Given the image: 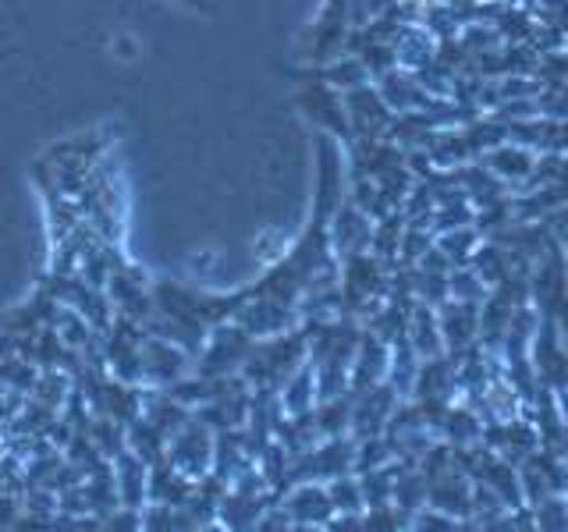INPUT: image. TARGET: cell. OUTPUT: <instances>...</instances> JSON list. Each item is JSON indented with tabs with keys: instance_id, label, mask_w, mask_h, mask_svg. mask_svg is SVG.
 <instances>
[{
	"instance_id": "cell-1",
	"label": "cell",
	"mask_w": 568,
	"mask_h": 532,
	"mask_svg": "<svg viewBox=\"0 0 568 532\" xmlns=\"http://www.w3.org/2000/svg\"><path fill=\"white\" fill-rule=\"evenodd\" d=\"M306 359H310V334L298 324L284 334L260 337L242 366V377L253 390H281V383Z\"/></svg>"
},
{
	"instance_id": "cell-2",
	"label": "cell",
	"mask_w": 568,
	"mask_h": 532,
	"mask_svg": "<svg viewBox=\"0 0 568 532\" xmlns=\"http://www.w3.org/2000/svg\"><path fill=\"white\" fill-rule=\"evenodd\" d=\"M253 348H256V337L245 327H239L235 319H227V324H217L206 334L200 355H195L192 372L195 377H231V372H242Z\"/></svg>"
},
{
	"instance_id": "cell-3",
	"label": "cell",
	"mask_w": 568,
	"mask_h": 532,
	"mask_svg": "<svg viewBox=\"0 0 568 532\" xmlns=\"http://www.w3.org/2000/svg\"><path fill=\"white\" fill-rule=\"evenodd\" d=\"M213 448H217V430L192 412L182 430L168 440V461L195 483L213 472Z\"/></svg>"
},
{
	"instance_id": "cell-4",
	"label": "cell",
	"mask_w": 568,
	"mask_h": 532,
	"mask_svg": "<svg viewBox=\"0 0 568 532\" xmlns=\"http://www.w3.org/2000/svg\"><path fill=\"white\" fill-rule=\"evenodd\" d=\"M348 124H352V142H373V139H387L390 124H395V111L387 106L384 93L373 82L352 85L342 93Z\"/></svg>"
},
{
	"instance_id": "cell-5",
	"label": "cell",
	"mask_w": 568,
	"mask_h": 532,
	"mask_svg": "<svg viewBox=\"0 0 568 532\" xmlns=\"http://www.w3.org/2000/svg\"><path fill=\"white\" fill-rule=\"evenodd\" d=\"M195 366V355L178 348L168 337L146 334L142 337V387L168 390L178 380H185Z\"/></svg>"
},
{
	"instance_id": "cell-6",
	"label": "cell",
	"mask_w": 568,
	"mask_h": 532,
	"mask_svg": "<svg viewBox=\"0 0 568 532\" xmlns=\"http://www.w3.org/2000/svg\"><path fill=\"white\" fill-rule=\"evenodd\" d=\"M106 295H111L118 316H129L135 324L146 327V319L156 309V295H153V280L132 263H121L106 277Z\"/></svg>"
},
{
	"instance_id": "cell-7",
	"label": "cell",
	"mask_w": 568,
	"mask_h": 532,
	"mask_svg": "<svg viewBox=\"0 0 568 532\" xmlns=\"http://www.w3.org/2000/svg\"><path fill=\"white\" fill-rule=\"evenodd\" d=\"M398 405H402V395L387 380L359 390V395H352V437L355 440L381 437Z\"/></svg>"
},
{
	"instance_id": "cell-8",
	"label": "cell",
	"mask_w": 568,
	"mask_h": 532,
	"mask_svg": "<svg viewBox=\"0 0 568 532\" xmlns=\"http://www.w3.org/2000/svg\"><path fill=\"white\" fill-rule=\"evenodd\" d=\"M558 324L555 319H544L537 324V334L529 341V366H532V377H537L540 387L550 390H568V355L558 345Z\"/></svg>"
},
{
	"instance_id": "cell-9",
	"label": "cell",
	"mask_w": 568,
	"mask_h": 532,
	"mask_svg": "<svg viewBox=\"0 0 568 532\" xmlns=\"http://www.w3.org/2000/svg\"><path fill=\"white\" fill-rule=\"evenodd\" d=\"M302 111L306 117L316 124L320 132L334 135L342 146H352V124H348V111H345V100H342V89L327 85L324 79H316L306 93H302Z\"/></svg>"
},
{
	"instance_id": "cell-10",
	"label": "cell",
	"mask_w": 568,
	"mask_h": 532,
	"mask_svg": "<svg viewBox=\"0 0 568 532\" xmlns=\"http://www.w3.org/2000/svg\"><path fill=\"white\" fill-rule=\"evenodd\" d=\"M373 227H377V221H373L359 203H352L348 195H345V203L334 209V217H331V224H327L334 256H337V259H348V256H355V253H369V245H373Z\"/></svg>"
},
{
	"instance_id": "cell-11",
	"label": "cell",
	"mask_w": 568,
	"mask_h": 532,
	"mask_svg": "<svg viewBox=\"0 0 568 532\" xmlns=\"http://www.w3.org/2000/svg\"><path fill=\"white\" fill-rule=\"evenodd\" d=\"M281 504L288 508L295 529H327V522L334 519V504H331L327 483H316V479L292 483L288 490L281 493Z\"/></svg>"
},
{
	"instance_id": "cell-12",
	"label": "cell",
	"mask_w": 568,
	"mask_h": 532,
	"mask_svg": "<svg viewBox=\"0 0 568 532\" xmlns=\"http://www.w3.org/2000/svg\"><path fill=\"white\" fill-rule=\"evenodd\" d=\"M440 334H444V351L458 359L462 351H469L479 341V301H462L448 298L444 306H437Z\"/></svg>"
},
{
	"instance_id": "cell-13",
	"label": "cell",
	"mask_w": 568,
	"mask_h": 532,
	"mask_svg": "<svg viewBox=\"0 0 568 532\" xmlns=\"http://www.w3.org/2000/svg\"><path fill=\"white\" fill-rule=\"evenodd\" d=\"M352 29V0H327L324 14L316 18L310 32V58L327 61L337 50H345V35Z\"/></svg>"
},
{
	"instance_id": "cell-14",
	"label": "cell",
	"mask_w": 568,
	"mask_h": 532,
	"mask_svg": "<svg viewBox=\"0 0 568 532\" xmlns=\"http://www.w3.org/2000/svg\"><path fill=\"white\" fill-rule=\"evenodd\" d=\"M114 469V487H118V501L121 508L142 511L150 501V466L142 461L132 448H124L121 454L111 458Z\"/></svg>"
},
{
	"instance_id": "cell-15",
	"label": "cell",
	"mask_w": 568,
	"mask_h": 532,
	"mask_svg": "<svg viewBox=\"0 0 568 532\" xmlns=\"http://www.w3.org/2000/svg\"><path fill=\"white\" fill-rule=\"evenodd\" d=\"M387 362H390V345L363 327L359 348H355V359H352V377H348L352 395H359V390L387 380Z\"/></svg>"
},
{
	"instance_id": "cell-16",
	"label": "cell",
	"mask_w": 568,
	"mask_h": 532,
	"mask_svg": "<svg viewBox=\"0 0 568 532\" xmlns=\"http://www.w3.org/2000/svg\"><path fill=\"white\" fill-rule=\"evenodd\" d=\"M405 337H408V345L416 348L419 359L440 355L444 351V334H440L437 309L426 306V301H413V309H408V324H405Z\"/></svg>"
},
{
	"instance_id": "cell-17",
	"label": "cell",
	"mask_w": 568,
	"mask_h": 532,
	"mask_svg": "<svg viewBox=\"0 0 568 532\" xmlns=\"http://www.w3.org/2000/svg\"><path fill=\"white\" fill-rule=\"evenodd\" d=\"M484 426L487 419L469 405H448L440 426H437V440L452 443V448H469V443L484 440Z\"/></svg>"
},
{
	"instance_id": "cell-18",
	"label": "cell",
	"mask_w": 568,
	"mask_h": 532,
	"mask_svg": "<svg viewBox=\"0 0 568 532\" xmlns=\"http://www.w3.org/2000/svg\"><path fill=\"white\" fill-rule=\"evenodd\" d=\"M484 164L501 177L505 185H515V188H523L526 185V177H529V171H532V164H537V156H532V150H526V146H501L497 142L494 150H487V156H484Z\"/></svg>"
},
{
	"instance_id": "cell-19",
	"label": "cell",
	"mask_w": 568,
	"mask_h": 532,
	"mask_svg": "<svg viewBox=\"0 0 568 532\" xmlns=\"http://www.w3.org/2000/svg\"><path fill=\"white\" fill-rule=\"evenodd\" d=\"M277 398H281V408H284V416H302V412H313L320 395H316V372H313V362L306 359L302 362L288 380L281 383L277 390Z\"/></svg>"
},
{
	"instance_id": "cell-20",
	"label": "cell",
	"mask_w": 568,
	"mask_h": 532,
	"mask_svg": "<svg viewBox=\"0 0 568 532\" xmlns=\"http://www.w3.org/2000/svg\"><path fill=\"white\" fill-rule=\"evenodd\" d=\"M479 238H484V235L476 231V224H462V227H452V231H440L437 248L452 259V266H462V263L473 259Z\"/></svg>"
},
{
	"instance_id": "cell-21",
	"label": "cell",
	"mask_w": 568,
	"mask_h": 532,
	"mask_svg": "<svg viewBox=\"0 0 568 532\" xmlns=\"http://www.w3.org/2000/svg\"><path fill=\"white\" fill-rule=\"evenodd\" d=\"M327 493H331L334 514H337V511H366L363 487H359V475H355V472L334 475L331 483H327Z\"/></svg>"
},
{
	"instance_id": "cell-22",
	"label": "cell",
	"mask_w": 568,
	"mask_h": 532,
	"mask_svg": "<svg viewBox=\"0 0 568 532\" xmlns=\"http://www.w3.org/2000/svg\"><path fill=\"white\" fill-rule=\"evenodd\" d=\"M532 511V529H568V497L565 493H550L544 501L529 504Z\"/></svg>"
}]
</instances>
